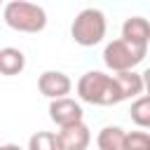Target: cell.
Listing matches in <instances>:
<instances>
[{
	"mask_svg": "<svg viewBox=\"0 0 150 150\" xmlns=\"http://www.w3.org/2000/svg\"><path fill=\"white\" fill-rule=\"evenodd\" d=\"M77 96L91 105H115L127 101L117 75H105L101 70H89L77 80Z\"/></svg>",
	"mask_w": 150,
	"mask_h": 150,
	"instance_id": "obj_1",
	"label": "cell"
},
{
	"mask_svg": "<svg viewBox=\"0 0 150 150\" xmlns=\"http://www.w3.org/2000/svg\"><path fill=\"white\" fill-rule=\"evenodd\" d=\"M5 23L16 33H40L47 26V12L45 7L28 2V0H12L2 9Z\"/></svg>",
	"mask_w": 150,
	"mask_h": 150,
	"instance_id": "obj_2",
	"label": "cell"
},
{
	"mask_svg": "<svg viewBox=\"0 0 150 150\" xmlns=\"http://www.w3.org/2000/svg\"><path fill=\"white\" fill-rule=\"evenodd\" d=\"M105 14L96 7H87L73 19L70 35L80 47H94L105 38Z\"/></svg>",
	"mask_w": 150,
	"mask_h": 150,
	"instance_id": "obj_3",
	"label": "cell"
},
{
	"mask_svg": "<svg viewBox=\"0 0 150 150\" xmlns=\"http://www.w3.org/2000/svg\"><path fill=\"white\" fill-rule=\"evenodd\" d=\"M145 52H148V47H141V45H134V42L120 38V40H112V42L105 45V49H103V63L112 73L134 70L145 59Z\"/></svg>",
	"mask_w": 150,
	"mask_h": 150,
	"instance_id": "obj_4",
	"label": "cell"
},
{
	"mask_svg": "<svg viewBox=\"0 0 150 150\" xmlns=\"http://www.w3.org/2000/svg\"><path fill=\"white\" fill-rule=\"evenodd\" d=\"M38 89L42 96L47 98H61V96H68L70 89H73V82L66 73L61 70H45L40 77H38Z\"/></svg>",
	"mask_w": 150,
	"mask_h": 150,
	"instance_id": "obj_5",
	"label": "cell"
},
{
	"mask_svg": "<svg viewBox=\"0 0 150 150\" xmlns=\"http://www.w3.org/2000/svg\"><path fill=\"white\" fill-rule=\"evenodd\" d=\"M82 105L68 96H61V98H52L49 103V117L54 124L59 127H66V124H73V122H80L82 120Z\"/></svg>",
	"mask_w": 150,
	"mask_h": 150,
	"instance_id": "obj_6",
	"label": "cell"
},
{
	"mask_svg": "<svg viewBox=\"0 0 150 150\" xmlns=\"http://www.w3.org/2000/svg\"><path fill=\"white\" fill-rule=\"evenodd\" d=\"M59 138H61L63 150H87L89 143H91V131H89V127L80 120V122H73V124L61 127Z\"/></svg>",
	"mask_w": 150,
	"mask_h": 150,
	"instance_id": "obj_7",
	"label": "cell"
},
{
	"mask_svg": "<svg viewBox=\"0 0 150 150\" xmlns=\"http://www.w3.org/2000/svg\"><path fill=\"white\" fill-rule=\"evenodd\" d=\"M122 38L134 42V45H141V47H148L150 45V21L143 19V16H131L122 23Z\"/></svg>",
	"mask_w": 150,
	"mask_h": 150,
	"instance_id": "obj_8",
	"label": "cell"
},
{
	"mask_svg": "<svg viewBox=\"0 0 150 150\" xmlns=\"http://www.w3.org/2000/svg\"><path fill=\"white\" fill-rule=\"evenodd\" d=\"M26 68V56L16 47H5L0 49V73L2 75H19Z\"/></svg>",
	"mask_w": 150,
	"mask_h": 150,
	"instance_id": "obj_9",
	"label": "cell"
},
{
	"mask_svg": "<svg viewBox=\"0 0 150 150\" xmlns=\"http://www.w3.org/2000/svg\"><path fill=\"white\" fill-rule=\"evenodd\" d=\"M127 138V131L122 127H103L96 136V145L98 150H122Z\"/></svg>",
	"mask_w": 150,
	"mask_h": 150,
	"instance_id": "obj_10",
	"label": "cell"
},
{
	"mask_svg": "<svg viewBox=\"0 0 150 150\" xmlns=\"http://www.w3.org/2000/svg\"><path fill=\"white\" fill-rule=\"evenodd\" d=\"M117 80H120V87H122V94L124 98H136L141 96V91L145 89L143 87V75L134 73V70H122V73H115Z\"/></svg>",
	"mask_w": 150,
	"mask_h": 150,
	"instance_id": "obj_11",
	"label": "cell"
},
{
	"mask_svg": "<svg viewBox=\"0 0 150 150\" xmlns=\"http://www.w3.org/2000/svg\"><path fill=\"white\" fill-rule=\"evenodd\" d=\"M134 124H138L141 129H150V96H136L129 110Z\"/></svg>",
	"mask_w": 150,
	"mask_h": 150,
	"instance_id": "obj_12",
	"label": "cell"
},
{
	"mask_svg": "<svg viewBox=\"0 0 150 150\" xmlns=\"http://www.w3.org/2000/svg\"><path fill=\"white\" fill-rule=\"evenodd\" d=\"M28 150H63L59 134L54 131H38L28 141Z\"/></svg>",
	"mask_w": 150,
	"mask_h": 150,
	"instance_id": "obj_13",
	"label": "cell"
},
{
	"mask_svg": "<svg viewBox=\"0 0 150 150\" xmlns=\"http://www.w3.org/2000/svg\"><path fill=\"white\" fill-rule=\"evenodd\" d=\"M122 150H150V134L148 131H131V134H127Z\"/></svg>",
	"mask_w": 150,
	"mask_h": 150,
	"instance_id": "obj_14",
	"label": "cell"
},
{
	"mask_svg": "<svg viewBox=\"0 0 150 150\" xmlns=\"http://www.w3.org/2000/svg\"><path fill=\"white\" fill-rule=\"evenodd\" d=\"M143 75V87H145V91H148V96H150V68L145 70V73H141Z\"/></svg>",
	"mask_w": 150,
	"mask_h": 150,
	"instance_id": "obj_15",
	"label": "cell"
},
{
	"mask_svg": "<svg viewBox=\"0 0 150 150\" xmlns=\"http://www.w3.org/2000/svg\"><path fill=\"white\" fill-rule=\"evenodd\" d=\"M0 150H23V148L16 143H7V145H0Z\"/></svg>",
	"mask_w": 150,
	"mask_h": 150,
	"instance_id": "obj_16",
	"label": "cell"
},
{
	"mask_svg": "<svg viewBox=\"0 0 150 150\" xmlns=\"http://www.w3.org/2000/svg\"><path fill=\"white\" fill-rule=\"evenodd\" d=\"M0 5H2V0H0Z\"/></svg>",
	"mask_w": 150,
	"mask_h": 150,
	"instance_id": "obj_17",
	"label": "cell"
}]
</instances>
